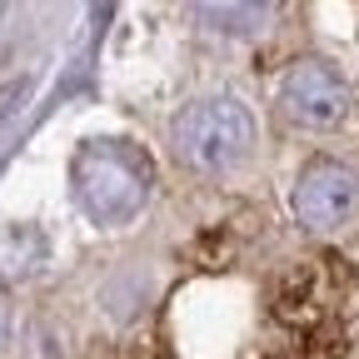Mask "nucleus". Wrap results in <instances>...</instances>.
Here are the masks:
<instances>
[{"instance_id":"nucleus-1","label":"nucleus","mask_w":359,"mask_h":359,"mask_svg":"<svg viewBox=\"0 0 359 359\" xmlns=\"http://www.w3.org/2000/svg\"><path fill=\"white\" fill-rule=\"evenodd\" d=\"M70 190L95 224H125L150 205L155 165L130 140H85L70 160Z\"/></svg>"},{"instance_id":"nucleus-2","label":"nucleus","mask_w":359,"mask_h":359,"mask_svg":"<svg viewBox=\"0 0 359 359\" xmlns=\"http://www.w3.org/2000/svg\"><path fill=\"white\" fill-rule=\"evenodd\" d=\"M175 160L200 175H230L255 155V115L240 95H200L170 120Z\"/></svg>"},{"instance_id":"nucleus-3","label":"nucleus","mask_w":359,"mask_h":359,"mask_svg":"<svg viewBox=\"0 0 359 359\" xmlns=\"http://www.w3.org/2000/svg\"><path fill=\"white\" fill-rule=\"evenodd\" d=\"M275 100H280V115L299 130H334L354 110V90L330 60H294Z\"/></svg>"},{"instance_id":"nucleus-4","label":"nucleus","mask_w":359,"mask_h":359,"mask_svg":"<svg viewBox=\"0 0 359 359\" xmlns=\"http://www.w3.org/2000/svg\"><path fill=\"white\" fill-rule=\"evenodd\" d=\"M294 219L304 230L325 235V230H339V224L359 210V175L339 160H309L294 180Z\"/></svg>"},{"instance_id":"nucleus-5","label":"nucleus","mask_w":359,"mask_h":359,"mask_svg":"<svg viewBox=\"0 0 359 359\" xmlns=\"http://www.w3.org/2000/svg\"><path fill=\"white\" fill-rule=\"evenodd\" d=\"M190 11L200 25H210L219 35H255L275 15V0H190Z\"/></svg>"},{"instance_id":"nucleus-6","label":"nucleus","mask_w":359,"mask_h":359,"mask_svg":"<svg viewBox=\"0 0 359 359\" xmlns=\"http://www.w3.org/2000/svg\"><path fill=\"white\" fill-rule=\"evenodd\" d=\"M45 264V235L30 224H6L0 230V275H35Z\"/></svg>"},{"instance_id":"nucleus-7","label":"nucleus","mask_w":359,"mask_h":359,"mask_svg":"<svg viewBox=\"0 0 359 359\" xmlns=\"http://www.w3.org/2000/svg\"><path fill=\"white\" fill-rule=\"evenodd\" d=\"M25 90H30V85H25V80H11V85H6V90H0V125H6V120H11V115H15V105H20V100H25Z\"/></svg>"},{"instance_id":"nucleus-8","label":"nucleus","mask_w":359,"mask_h":359,"mask_svg":"<svg viewBox=\"0 0 359 359\" xmlns=\"http://www.w3.org/2000/svg\"><path fill=\"white\" fill-rule=\"evenodd\" d=\"M6 344H11V304L0 299V349H6Z\"/></svg>"}]
</instances>
